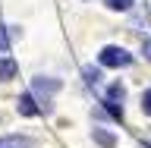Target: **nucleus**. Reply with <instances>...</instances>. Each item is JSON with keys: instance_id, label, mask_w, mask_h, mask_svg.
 <instances>
[{"instance_id": "nucleus-1", "label": "nucleus", "mask_w": 151, "mask_h": 148, "mask_svg": "<svg viewBox=\"0 0 151 148\" xmlns=\"http://www.w3.org/2000/svg\"><path fill=\"white\" fill-rule=\"evenodd\" d=\"M98 60H101V66H110V69H120V66H129L132 63V54H126L123 47H104L101 54H98Z\"/></svg>"}, {"instance_id": "nucleus-2", "label": "nucleus", "mask_w": 151, "mask_h": 148, "mask_svg": "<svg viewBox=\"0 0 151 148\" xmlns=\"http://www.w3.org/2000/svg\"><path fill=\"white\" fill-rule=\"evenodd\" d=\"M123 85H110V92H107V98H104V104H107V110L113 113V117H123Z\"/></svg>"}, {"instance_id": "nucleus-3", "label": "nucleus", "mask_w": 151, "mask_h": 148, "mask_svg": "<svg viewBox=\"0 0 151 148\" xmlns=\"http://www.w3.org/2000/svg\"><path fill=\"white\" fill-rule=\"evenodd\" d=\"M16 107H19V113H22V117H35V113L41 110V107L35 104V95H19Z\"/></svg>"}, {"instance_id": "nucleus-4", "label": "nucleus", "mask_w": 151, "mask_h": 148, "mask_svg": "<svg viewBox=\"0 0 151 148\" xmlns=\"http://www.w3.org/2000/svg\"><path fill=\"white\" fill-rule=\"evenodd\" d=\"M57 88H60L57 79H35V95H44V101L57 92Z\"/></svg>"}, {"instance_id": "nucleus-5", "label": "nucleus", "mask_w": 151, "mask_h": 148, "mask_svg": "<svg viewBox=\"0 0 151 148\" xmlns=\"http://www.w3.org/2000/svg\"><path fill=\"white\" fill-rule=\"evenodd\" d=\"M0 148H32V142L25 136H3L0 139Z\"/></svg>"}, {"instance_id": "nucleus-6", "label": "nucleus", "mask_w": 151, "mask_h": 148, "mask_svg": "<svg viewBox=\"0 0 151 148\" xmlns=\"http://www.w3.org/2000/svg\"><path fill=\"white\" fill-rule=\"evenodd\" d=\"M19 73V66H16V60H9V57H0V79L6 82V79H13V76Z\"/></svg>"}, {"instance_id": "nucleus-7", "label": "nucleus", "mask_w": 151, "mask_h": 148, "mask_svg": "<svg viewBox=\"0 0 151 148\" xmlns=\"http://www.w3.org/2000/svg\"><path fill=\"white\" fill-rule=\"evenodd\" d=\"M94 139L101 142L104 148H113V145H116V139H113V136H110L107 129H101V126H94Z\"/></svg>"}, {"instance_id": "nucleus-8", "label": "nucleus", "mask_w": 151, "mask_h": 148, "mask_svg": "<svg viewBox=\"0 0 151 148\" xmlns=\"http://www.w3.org/2000/svg\"><path fill=\"white\" fill-rule=\"evenodd\" d=\"M85 79H88V85H98V82H101V73L88 66V69H85Z\"/></svg>"}, {"instance_id": "nucleus-9", "label": "nucleus", "mask_w": 151, "mask_h": 148, "mask_svg": "<svg viewBox=\"0 0 151 148\" xmlns=\"http://www.w3.org/2000/svg\"><path fill=\"white\" fill-rule=\"evenodd\" d=\"M6 47H9V28L0 25V51H6Z\"/></svg>"}, {"instance_id": "nucleus-10", "label": "nucleus", "mask_w": 151, "mask_h": 148, "mask_svg": "<svg viewBox=\"0 0 151 148\" xmlns=\"http://www.w3.org/2000/svg\"><path fill=\"white\" fill-rule=\"evenodd\" d=\"M107 6H110V9H129L132 0H107Z\"/></svg>"}, {"instance_id": "nucleus-11", "label": "nucleus", "mask_w": 151, "mask_h": 148, "mask_svg": "<svg viewBox=\"0 0 151 148\" xmlns=\"http://www.w3.org/2000/svg\"><path fill=\"white\" fill-rule=\"evenodd\" d=\"M142 110H145V113H151V88L142 95Z\"/></svg>"}, {"instance_id": "nucleus-12", "label": "nucleus", "mask_w": 151, "mask_h": 148, "mask_svg": "<svg viewBox=\"0 0 151 148\" xmlns=\"http://www.w3.org/2000/svg\"><path fill=\"white\" fill-rule=\"evenodd\" d=\"M142 54L151 60V38H145V41H142Z\"/></svg>"}]
</instances>
